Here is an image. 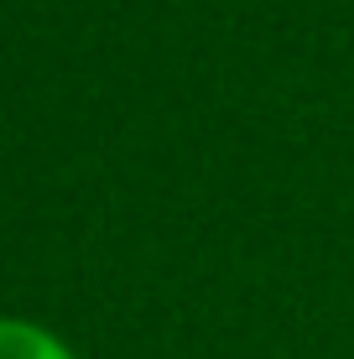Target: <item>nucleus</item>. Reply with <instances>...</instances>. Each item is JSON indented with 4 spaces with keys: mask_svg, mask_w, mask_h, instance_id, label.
I'll return each mask as SVG.
<instances>
[{
    "mask_svg": "<svg viewBox=\"0 0 354 359\" xmlns=\"http://www.w3.org/2000/svg\"><path fill=\"white\" fill-rule=\"evenodd\" d=\"M0 359H79V354L32 318H0Z\"/></svg>",
    "mask_w": 354,
    "mask_h": 359,
    "instance_id": "obj_1",
    "label": "nucleus"
}]
</instances>
